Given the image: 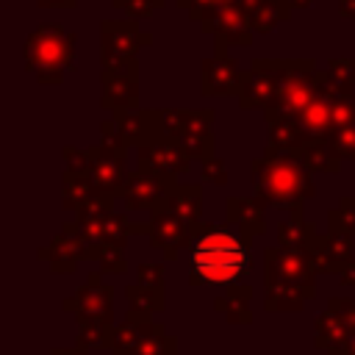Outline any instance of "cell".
I'll list each match as a JSON object with an SVG mask.
<instances>
[{"mask_svg":"<svg viewBox=\"0 0 355 355\" xmlns=\"http://www.w3.org/2000/svg\"><path fill=\"white\" fill-rule=\"evenodd\" d=\"M252 183H255V197L263 205H275V208L300 211V205L313 194L311 166L302 161V155H294L291 150L280 155L269 150L266 158L255 161Z\"/></svg>","mask_w":355,"mask_h":355,"instance_id":"6da1fadb","label":"cell"},{"mask_svg":"<svg viewBox=\"0 0 355 355\" xmlns=\"http://www.w3.org/2000/svg\"><path fill=\"white\" fill-rule=\"evenodd\" d=\"M252 266L247 241L227 230L208 227L191 241V283H222L233 286Z\"/></svg>","mask_w":355,"mask_h":355,"instance_id":"7a4b0ae2","label":"cell"},{"mask_svg":"<svg viewBox=\"0 0 355 355\" xmlns=\"http://www.w3.org/2000/svg\"><path fill=\"white\" fill-rule=\"evenodd\" d=\"M313 258L311 250H288L269 247L266 250V286H291V288H313Z\"/></svg>","mask_w":355,"mask_h":355,"instance_id":"3957f363","label":"cell"},{"mask_svg":"<svg viewBox=\"0 0 355 355\" xmlns=\"http://www.w3.org/2000/svg\"><path fill=\"white\" fill-rule=\"evenodd\" d=\"M64 308H75L80 324H105L111 327V311H114V291L100 283L97 275L89 277V283L69 300Z\"/></svg>","mask_w":355,"mask_h":355,"instance_id":"277c9868","label":"cell"},{"mask_svg":"<svg viewBox=\"0 0 355 355\" xmlns=\"http://www.w3.org/2000/svg\"><path fill=\"white\" fill-rule=\"evenodd\" d=\"M175 189V183H169V178L164 175H155V172H147V169H139L136 175H128L119 194L125 197L128 208H150V205H158L169 197V191Z\"/></svg>","mask_w":355,"mask_h":355,"instance_id":"5b68a950","label":"cell"},{"mask_svg":"<svg viewBox=\"0 0 355 355\" xmlns=\"http://www.w3.org/2000/svg\"><path fill=\"white\" fill-rule=\"evenodd\" d=\"M194 230H197V225L180 219L178 214H172V211H166V208H161V205L153 208V222H150L153 247H155V244L164 247L166 255H175V250H180L183 244H189L191 236H194Z\"/></svg>","mask_w":355,"mask_h":355,"instance_id":"8992f818","label":"cell"},{"mask_svg":"<svg viewBox=\"0 0 355 355\" xmlns=\"http://www.w3.org/2000/svg\"><path fill=\"white\" fill-rule=\"evenodd\" d=\"M313 266L319 272H344L352 263V236L347 233H330L324 239H316L311 247Z\"/></svg>","mask_w":355,"mask_h":355,"instance_id":"52a82bcc","label":"cell"},{"mask_svg":"<svg viewBox=\"0 0 355 355\" xmlns=\"http://www.w3.org/2000/svg\"><path fill=\"white\" fill-rule=\"evenodd\" d=\"M141 169L172 178L189 169V155L183 153V147H175V144H150V147H141Z\"/></svg>","mask_w":355,"mask_h":355,"instance_id":"ba28073f","label":"cell"},{"mask_svg":"<svg viewBox=\"0 0 355 355\" xmlns=\"http://www.w3.org/2000/svg\"><path fill=\"white\" fill-rule=\"evenodd\" d=\"M227 219L236 222V227L244 233V239L261 236L266 222H263V202L261 200H241L230 197L227 200Z\"/></svg>","mask_w":355,"mask_h":355,"instance_id":"9c48e42d","label":"cell"},{"mask_svg":"<svg viewBox=\"0 0 355 355\" xmlns=\"http://www.w3.org/2000/svg\"><path fill=\"white\" fill-rule=\"evenodd\" d=\"M200 200H202L200 186H175V189L169 191V197H166L164 202H158V205L166 208V211H172V214H178L180 219L197 225V219H200V208H202Z\"/></svg>","mask_w":355,"mask_h":355,"instance_id":"30bf717a","label":"cell"},{"mask_svg":"<svg viewBox=\"0 0 355 355\" xmlns=\"http://www.w3.org/2000/svg\"><path fill=\"white\" fill-rule=\"evenodd\" d=\"M333 108H336V103H330L327 97H311V103L300 114V128L308 136H319V133L330 130L333 128Z\"/></svg>","mask_w":355,"mask_h":355,"instance_id":"8fae6325","label":"cell"},{"mask_svg":"<svg viewBox=\"0 0 355 355\" xmlns=\"http://www.w3.org/2000/svg\"><path fill=\"white\" fill-rule=\"evenodd\" d=\"M280 247H288V250H311L316 244V236H313V227L302 222L300 211H294V219L291 222H280Z\"/></svg>","mask_w":355,"mask_h":355,"instance_id":"7c38bea8","label":"cell"},{"mask_svg":"<svg viewBox=\"0 0 355 355\" xmlns=\"http://www.w3.org/2000/svg\"><path fill=\"white\" fill-rule=\"evenodd\" d=\"M300 153H302V161L311 166V172H336L338 169V155L324 141L311 139L300 147Z\"/></svg>","mask_w":355,"mask_h":355,"instance_id":"4fadbf2b","label":"cell"},{"mask_svg":"<svg viewBox=\"0 0 355 355\" xmlns=\"http://www.w3.org/2000/svg\"><path fill=\"white\" fill-rule=\"evenodd\" d=\"M216 308L225 311L227 322L239 324V322H250V286H230V291L225 294V300L216 302Z\"/></svg>","mask_w":355,"mask_h":355,"instance_id":"5bb4252c","label":"cell"},{"mask_svg":"<svg viewBox=\"0 0 355 355\" xmlns=\"http://www.w3.org/2000/svg\"><path fill=\"white\" fill-rule=\"evenodd\" d=\"M330 233H355V197H344V202L330 211Z\"/></svg>","mask_w":355,"mask_h":355,"instance_id":"9a60e30c","label":"cell"},{"mask_svg":"<svg viewBox=\"0 0 355 355\" xmlns=\"http://www.w3.org/2000/svg\"><path fill=\"white\" fill-rule=\"evenodd\" d=\"M133 355H172V341L164 336L161 327H155V333H144Z\"/></svg>","mask_w":355,"mask_h":355,"instance_id":"2e32d148","label":"cell"},{"mask_svg":"<svg viewBox=\"0 0 355 355\" xmlns=\"http://www.w3.org/2000/svg\"><path fill=\"white\" fill-rule=\"evenodd\" d=\"M330 147L338 158H355V125L336 128V133L330 139Z\"/></svg>","mask_w":355,"mask_h":355,"instance_id":"e0dca14e","label":"cell"},{"mask_svg":"<svg viewBox=\"0 0 355 355\" xmlns=\"http://www.w3.org/2000/svg\"><path fill=\"white\" fill-rule=\"evenodd\" d=\"M100 263L103 272H125V261H122V250L119 247H108L100 252Z\"/></svg>","mask_w":355,"mask_h":355,"instance_id":"ac0fdd59","label":"cell"},{"mask_svg":"<svg viewBox=\"0 0 355 355\" xmlns=\"http://www.w3.org/2000/svg\"><path fill=\"white\" fill-rule=\"evenodd\" d=\"M202 175H205L208 180H214V183H227V172H225V166H222L216 158H205Z\"/></svg>","mask_w":355,"mask_h":355,"instance_id":"d6986e66","label":"cell"},{"mask_svg":"<svg viewBox=\"0 0 355 355\" xmlns=\"http://www.w3.org/2000/svg\"><path fill=\"white\" fill-rule=\"evenodd\" d=\"M53 355H83V352L80 349H69V352L67 349H53Z\"/></svg>","mask_w":355,"mask_h":355,"instance_id":"ffe728a7","label":"cell"}]
</instances>
